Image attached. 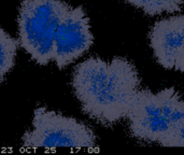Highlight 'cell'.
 Wrapping results in <instances>:
<instances>
[{"label": "cell", "mask_w": 184, "mask_h": 155, "mask_svg": "<svg viewBox=\"0 0 184 155\" xmlns=\"http://www.w3.org/2000/svg\"><path fill=\"white\" fill-rule=\"evenodd\" d=\"M140 83L136 67L124 57L109 61L87 58L76 65L71 78L83 112L102 125H112L126 118Z\"/></svg>", "instance_id": "obj_1"}, {"label": "cell", "mask_w": 184, "mask_h": 155, "mask_svg": "<svg viewBox=\"0 0 184 155\" xmlns=\"http://www.w3.org/2000/svg\"><path fill=\"white\" fill-rule=\"evenodd\" d=\"M126 118L135 138L159 143L184 120V98L174 87L157 93L140 88Z\"/></svg>", "instance_id": "obj_2"}, {"label": "cell", "mask_w": 184, "mask_h": 155, "mask_svg": "<svg viewBox=\"0 0 184 155\" xmlns=\"http://www.w3.org/2000/svg\"><path fill=\"white\" fill-rule=\"evenodd\" d=\"M69 9L64 0H22L17 17L19 43L39 65L53 61L56 30Z\"/></svg>", "instance_id": "obj_3"}, {"label": "cell", "mask_w": 184, "mask_h": 155, "mask_svg": "<svg viewBox=\"0 0 184 155\" xmlns=\"http://www.w3.org/2000/svg\"><path fill=\"white\" fill-rule=\"evenodd\" d=\"M25 149H94L96 135L86 124L40 107L34 111L32 127L22 137Z\"/></svg>", "instance_id": "obj_4"}, {"label": "cell", "mask_w": 184, "mask_h": 155, "mask_svg": "<svg viewBox=\"0 0 184 155\" xmlns=\"http://www.w3.org/2000/svg\"><path fill=\"white\" fill-rule=\"evenodd\" d=\"M94 43L90 19L82 7H70L56 30L53 45V61L59 69L66 68Z\"/></svg>", "instance_id": "obj_5"}, {"label": "cell", "mask_w": 184, "mask_h": 155, "mask_svg": "<svg viewBox=\"0 0 184 155\" xmlns=\"http://www.w3.org/2000/svg\"><path fill=\"white\" fill-rule=\"evenodd\" d=\"M150 45L157 63L165 69H174L177 56L184 47V15L156 22L150 31Z\"/></svg>", "instance_id": "obj_6"}, {"label": "cell", "mask_w": 184, "mask_h": 155, "mask_svg": "<svg viewBox=\"0 0 184 155\" xmlns=\"http://www.w3.org/2000/svg\"><path fill=\"white\" fill-rule=\"evenodd\" d=\"M19 43L0 26V81L15 65Z\"/></svg>", "instance_id": "obj_7"}, {"label": "cell", "mask_w": 184, "mask_h": 155, "mask_svg": "<svg viewBox=\"0 0 184 155\" xmlns=\"http://www.w3.org/2000/svg\"><path fill=\"white\" fill-rule=\"evenodd\" d=\"M135 8L140 9L149 15H159L163 13H174L182 10L184 0H125Z\"/></svg>", "instance_id": "obj_8"}, {"label": "cell", "mask_w": 184, "mask_h": 155, "mask_svg": "<svg viewBox=\"0 0 184 155\" xmlns=\"http://www.w3.org/2000/svg\"><path fill=\"white\" fill-rule=\"evenodd\" d=\"M163 147H184V120L159 142Z\"/></svg>", "instance_id": "obj_9"}, {"label": "cell", "mask_w": 184, "mask_h": 155, "mask_svg": "<svg viewBox=\"0 0 184 155\" xmlns=\"http://www.w3.org/2000/svg\"><path fill=\"white\" fill-rule=\"evenodd\" d=\"M174 69L177 71H180V72H184V47L179 53V55L177 56Z\"/></svg>", "instance_id": "obj_10"}]
</instances>
